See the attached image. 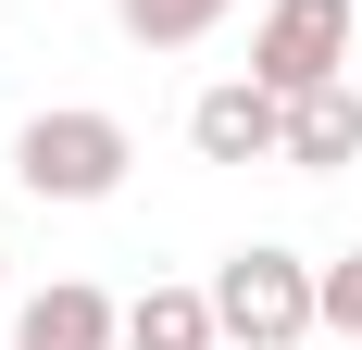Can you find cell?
<instances>
[{
    "label": "cell",
    "mask_w": 362,
    "mask_h": 350,
    "mask_svg": "<svg viewBox=\"0 0 362 350\" xmlns=\"http://www.w3.org/2000/svg\"><path fill=\"white\" fill-rule=\"evenodd\" d=\"M13 350H125V300L88 288V276H63V288H37L25 313H13Z\"/></svg>",
    "instance_id": "cell-5"
},
{
    "label": "cell",
    "mask_w": 362,
    "mask_h": 350,
    "mask_svg": "<svg viewBox=\"0 0 362 350\" xmlns=\"http://www.w3.org/2000/svg\"><path fill=\"white\" fill-rule=\"evenodd\" d=\"M325 325H337V338H362V250H337V263H325Z\"/></svg>",
    "instance_id": "cell-9"
},
{
    "label": "cell",
    "mask_w": 362,
    "mask_h": 350,
    "mask_svg": "<svg viewBox=\"0 0 362 350\" xmlns=\"http://www.w3.org/2000/svg\"><path fill=\"white\" fill-rule=\"evenodd\" d=\"M213 313H225V338H250V350H300L313 325H325V263L250 238V250L213 263Z\"/></svg>",
    "instance_id": "cell-2"
},
{
    "label": "cell",
    "mask_w": 362,
    "mask_h": 350,
    "mask_svg": "<svg viewBox=\"0 0 362 350\" xmlns=\"http://www.w3.org/2000/svg\"><path fill=\"white\" fill-rule=\"evenodd\" d=\"M112 26L138 38V50H200L225 26V0H112Z\"/></svg>",
    "instance_id": "cell-8"
},
{
    "label": "cell",
    "mask_w": 362,
    "mask_h": 350,
    "mask_svg": "<svg viewBox=\"0 0 362 350\" xmlns=\"http://www.w3.org/2000/svg\"><path fill=\"white\" fill-rule=\"evenodd\" d=\"M288 163H300V175L362 163V88H350V75H337V88H300V101H288Z\"/></svg>",
    "instance_id": "cell-6"
},
{
    "label": "cell",
    "mask_w": 362,
    "mask_h": 350,
    "mask_svg": "<svg viewBox=\"0 0 362 350\" xmlns=\"http://www.w3.org/2000/svg\"><path fill=\"white\" fill-rule=\"evenodd\" d=\"M125 175H138V138H125V113H100V101L25 113V138H13V188H25V201H112Z\"/></svg>",
    "instance_id": "cell-1"
},
{
    "label": "cell",
    "mask_w": 362,
    "mask_h": 350,
    "mask_svg": "<svg viewBox=\"0 0 362 350\" xmlns=\"http://www.w3.org/2000/svg\"><path fill=\"white\" fill-rule=\"evenodd\" d=\"M250 75L275 88V101H300V88H337L350 75V0H275L250 38Z\"/></svg>",
    "instance_id": "cell-3"
},
{
    "label": "cell",
    "mask_w": 362,
    "mask_h": 350,
    "mask_svg": "<svg viewBox=\"0 0 362 350\" xmlns=\"http://www.w3.org/2000/svg\"><path fill=\"white\" fill-rule=\"evenodd\" d=\"M187 150L200 163H288V101L262 75H225V88L187 101Z\"/></svg>",
    "instance_id": "cell-4"
},
{
    "label": "cell",
    "mask_w": 362,
    "mask_h": 350,
    "mask_svg": "<svg viewBox=\"0 0 362 350\" xmlns=\"http://www.w3.org/2000/svg\"><path fill=\"white\" fill-rule=\"evenodd\" d=\"M225 313H213V288H138L125 300V350H213Z\"/></svg>",
    "instance_id": "cell-7"
}]
</instances>
